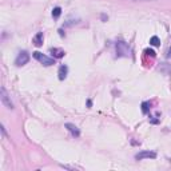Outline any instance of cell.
Segmentation results:
<instances>
[{
  "label": "cell",
  "mask_w": 171,
  "mask_h": 171,
  "mask_svg": "<svg viewBox=\"0 0 171 171\" xmlns=\"http://www.w3.org/2000/svg\"><path fill=\"white\" fill-rule=\"evenodd\" d=\"M150 44H151V46H154V47H158L159 44H160L159 38H158V36H152V38L150 39Z\"/></svg>",
  "instance_id": "obj_9"
},
{
  "label": "cell",
  "mask_w": 171,
  "mask_h": 171,
  "mask_svg": "<svg viewBox=\"0 0 171 171\" xmlns=\"http://www.w3.org/2000/svg\"><path fill=\"white\" fill-rule=\"evenodd\" d=\"M32 55H34L35 59L42 63L43 66H53V64H55V59H52V58H48V56H46V55H43V53L39 52V51H35Z\"/></svg>",
  "instance_id": "obj_1"
},
{
  "label": "cell",
  "mask_w": 171,
  "mask_h": 171,
  "mask_svg": "<svg viewBox=\"0 0 171 171\" xmlns=\"http://www.w3.org/2000/svg\"><path fill=\"white\" fill-rule=\"evenodd\" d=\"M28 60H30V53L27 52V51H21L19 55L16 56V59H15V64L17 66V67H21V66H24V64H27L28 63Z\"/></svg>",
  "instance_id": "obj_3"
},
{
  "label": "cell",
  "mask_w": 171,
  "mask_h": 171,
  "mask_svg": "<svg viewBox=\"0 0 171 171\" xmlns=\"http://www.w3.org/2000/svg\"><path fill=\"white\" fill-rule=\"evenodd\" d=\"M150 106H151V104H150L148 102H143V103H142V111L145 112V114H147V112L150 111Z\"/></svg>",
  "instance_id": "obj_11"
},
{
  "label": "cell",
  "mask_w": 171,
  "mask_h": 171,
  "mask_svg": "<svg viewBox=\"0 0 171 171\" xmlns=\"http://www.w3.org/2000/svg\"><path fill=\"white\" fill-rule=\"evenodd\" d=\"M0 100H2V103L7 107V109H10V110L13 109V103H12V100H11V96L8 95L6 87H2V88H0Z\"/></svg>",
  "instance_id": "obj_2"
},
{
  "label": "cell",
  "mask_w": 171,
  "mask_h": 171,
  "mask_svg": "<svg viewBox=\"0 0 171 171\" xmlns=\"http://www.w3.org/2000/svg\"><path fill=\"white\" fill-rule=\"evenodd\" d=\"M147 158H156V152L154 151H141L135 155V159L136 160H143V159H147Z\"/></svg>",
  "instance_id": "obj_4"
},
{
  "label": "cell",
  "mask_w": 171,
  "mask_h": 171,
  "mask_svg": "<svg viewBox=\"0 0 171 171\" xmlns=\"http://www.w3.org/2000/svg\"><path fill=\"white\" fill-rule=\"evenodd\" d=\"M145 53H146V55H148V56H151V58L155 56V52L152 51V49H150V48H147L146 51H145Z\"/></svg>",
  "instance_id": "obj_12"
},
{
  "label": "cell",
  "mask_w": 171,
  "mask_h": 171,
  "mask_svg": "<svg viewBox=\"0 0 171 171\" xmlns=\"http://www.w3.org/2000/svg\"><path fill=\"white\" fill-rule=\"evenodd\" d=\"M43 40H44V36H43V32H38L36 35L34 36V39H32V42H34V44L36 47H40L43 44Z\"/></svg>",
  "instance_id": "obj_6"
},
{
  "label": "cell",
  "mask_w": 171,
  "mask_h": 171,
  "mask_svg": "<svg viewBox=\"0 0 171 171\" xmlns=\"http://www.w3.org/2000/svg\"><path fill=\"white\" fill-rule=\"evenodd\" d=\"M49 51H51V53H52V56H53V59H59V58H63L66 55V52L63 51L62 48H51L49 49Z\"/></svg>",
  "instance_id": "obj_7"
},
{
  "label": "cell",
  "mask_w": 171,
  "mask_h": 171,
  "mask_svg": "<svg viewBox=\"0 0 171 171\" xmlns=\"http://www.w3.org/2000/svg\"><path fill=\"white\" fill-rule=\"evenodd\" d=\"M167 58H171V48H170L169 51H167Z\"/></svg>",
  "instance_id": "obj_13"
},
{
  "label": "cell",
  "mask_w": 171,
  "mask_h": 171,
  "mask_svg": "<svg viewBox=\"0 0 171 171\" xmlns=\"http://www.w3.org/2000/svg\"><path fill=\"white\" fill-rule=\"evenodd\" d=\"M67 74H68V68H67V66H60L59 67V72H58V75H59V79L60 80H64L67 78Z\"/></svg>",
  "instance_id": "obj_8"
},
{
  "label": "cell",
  "mask_w": 171,
  "mask_h": 171,
  "mask_svg": "<svg viewBox=\"0 0 171 171\" xmlns=\"http://www.w3.org/2000/svg\"><path fill=\"white\" fill-rule=\"evenodd\" d=\"M60 13H62V8L60 7H55L52 10V16L55 17V19H58V17L60 16Z\"/></svg>",
  "instance_id": "obj_10"
},
{
  "label": "cell",
  "mask_w": 171,
  "mask_h": 171,
  "mask_svg": "<svg viewBox=\"0 0 171 171\" xmlns=\"http://www.w3.org/2000/svg\"><path fill=\"white\" fill-rule=\"evenodd\" d=\"M66 128L68 130V131L72 134V136H76L78 138L79 135H80V131H79V128L76 127L75 124H72V123H66Z\"/></svg>",
  "instance_id": "obj_5"
}]
</instances>
